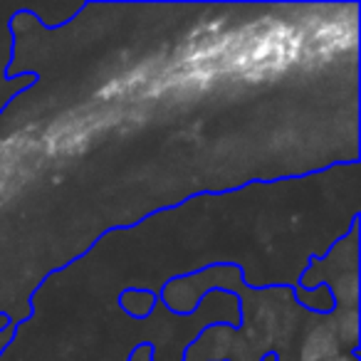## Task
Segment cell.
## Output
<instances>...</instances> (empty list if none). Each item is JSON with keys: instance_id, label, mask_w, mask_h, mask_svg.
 Wrapping results in <instances>:
<instances>
[{"instance_id": "cell-6", "label": "cell", "mask_w": 361, "mask_h": 361, "mask_svg": "<svg viewBox=\"0 0 361 361\" xmlns=\"http://www.w3.org/2000/svg\"><path fill=\"white\" fill-rule=\"evenodd\" d=\"M8 322H11V319H8V314H3V312H0V334H3V329L8 326Z\"/></svg>"}, {"instance_id": "cell-1", "label": "cell", "mask_w": 361, "mask_h": 361, "mask_svg": "<svg viewBox=\"0 0 361 361\" xmlns=\"http://www.w3.org/2000/svg\"><path fill=\"white\" fill-rule=\"evenodd\" d=\"M341 344L336 341L334 331H331L326 317L310 314L305 322L300 334V349H297V359L300 361H329L341 354Z\"/></svg>"}, {"instance_id": "cell-5", "label": "cell", "mask_w": 361, "mask_h": 361, "mask_svg": "<svg viewBox=\"0 0 361 361\" xmlns=\"http://www.w3.org/2000/svg\"><path fill=\"white\" fill-rule=\"evenodd\" d=\"M329 361H359V354H351V351H341L339 356H334V359Z\"/></svg>"}, {"instance_id": "cell-2", "label": "cell", "mask_w": 361, "mask_h": 361, "mask_svg": "<svg viewBox=\"0 0 361 361\" xmlns=\"http://www.w3.org/2000/svg\"><path fill=\"white\" fill-rule=\"evenodd\" d=\"M331 331H334L336 341L341 344L344 351L351 354H359V307H334V310L326 314Z\"/></svg>"}, {"instance_id": "cell-4", "label": "cell", "mask_w": 361, "mask_h": 361, "mask_svg": "<svg viewBox=\"0 0 361 361\" xmlns=\"http://www.w3.org/2000/svg\"><path fill=\"white\" fill-rule=\"evenodd\" d=\"M292 292H295V300L302 305V310H307L310 314L326 317L331 310H334L331 292L326 290L324 285H317V287H300V285H297Z\"/></svg>"}, {"instance_id": "cell-3", "label": "cell", "mask_w": 361, "mask_h": 361, "mask_svg": "<svg viewBox=\"0 0 361 361\" xmlns=\"http://www.w3.org/2000/svg\"><path fill=\"white\" fill-rule=\"evenodd\" d=\"M156 305H159V297L151 290H136V287H131V290H124L119 295V307L131 319H146V317H151Z\"/></svg>"}]
</instances>
